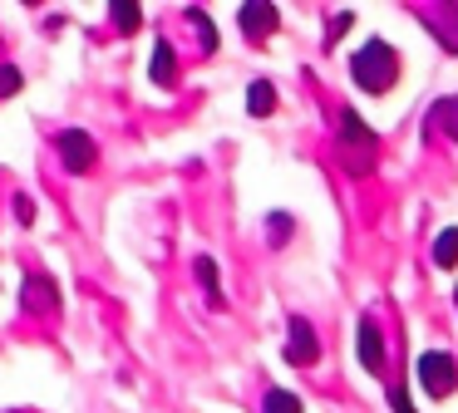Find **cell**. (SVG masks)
<instances>
[{
  "label": "cell",
  "instance_id": "cell-16",
  "mask_svg": "<svg viewBox=\"0 0 458 413\" xmlns=\"http://www.w3.org/2000/svg\"><path fill=\"white\" fill-rule=\"evenodd\" d=\"M109 15H114V25H119V35H133V30L143 25V10H139V5H129V0H123V5H114Z\"/></svg>",
  "mask_w": 458,
  "mask_h": 413
},
{
  "label": "cell",
  "instance_id": "cell-9",
  "mask_svg": "<svg viewBox=\"0 0 458 413\" xmlns=\"http://www.w3.org/2000/svg\"><path fill=\"white\" fill-rule=\"evenodd\" d=\"M360 369L365 374H379L385 369V340H379V324L375 320H360Z\"/></svg>",
  "mask_w": 458,
  "mask_h": 413
},
{
  "label": "cell",
  "instance_id": "cell-20",
  "mask_svg": "<svg viewBox=\"0 0 458 413\" xmlns=\"http://www.w3.org/2000/svg\"><path fill=\"white\" fill-rule=\"evenodd\" d=\"M15 222H21V226H30V222H35V202H30L25 192L15 197Z\"/></svg>",
  "mask_w": 458,
  "mask_h": 413
},
{
  "label": "cell",
  "instance_id": "cell-3",
  "mask_svg": "<svg viewBox=\"0 0 458 413\" xmlns=\"http://www.w3.org/2000/svg\"><path fill=\"white\" fill-rule=\"evenodd\" d=\"M419 389L428 393V399H448V393L458 389V359L448 350H428L419 354Z\"/></svg>",
  "mask_w": 458,
  "mask_h": 413
},
{
  "label": "cell",
  "instance_id": "cell-22",
  "mask_svg": "<svg viewBox=\"0 0 458 413\" xmlns=\"http://www.w3.org/2000/svg\"><path fill=\"white\" fill-rule=\"evenodd\" d=\"M454 305H458V291H454Z\"/></svg>",
  "mask_w": 458,
  "mask_h": 413
},
{
  "label": "cell",
  "instance_id": "cell-17",
  "mask_svg": "<svg viewBox=\"0 0 458 413\" xmlns=\"http://www.w3.org/2000/svg\"><path fill=\"white\" fill-rule=\"evenodd\" d=\"M188 25L198 30V39H202V55H212V49H217V35H212V20L202 15V10H188Z\"/></svg>",
  "mask_w": 458,
  "mask_h": 413
},
{
  "label": "cell",
  "instance_id": "cell-11",
  "mask_svg": "<svg viewBox=\"0 0 458 413\" xmlns=\"http://www.w3.org/2000/svg\"><path fill=\"white\" fill-rule=\"evenodd\" d=\"M148 79H153V84H163V88H168L173 79H178V59H173V45H168V39H158V49H153V59H148Z\"/></svg>",
  "mask_w": 458,
  "mask_h": 413
},
{
  "label": "cell",
  "instance_id": "cell-19",
  "mask_svg": "<svg viewBox=\"0 0 458 413\" xmlns=\"http://www.w3.org/2000/svg\"><path fill=\"white\" fill-rule=\"evenodd\" d=\"M350 25H355V10H340V15H335V20H330V35H326V39H330V45H335V39H340V35H345V30H350Z\"/></svg>",
  "mask_w": 458,
  "mask_h": 413
},
{
  "label": "cell",
  "instance_id": "cell-2",
  "mask_svg": "<svg viewBox=\"0 0 458 413\" xmlns=\"http://www.w3.org/2000/svg\"><path fill=\"white\" fill-rule=\"evenodd\" d=\"M335 153H340V163H345L350 173H360V177H365L369 167L379 163V138L369 133V123L355 114V108H345V114H340V138H335Z\"/></svg>",
  "mask_w": 458,
  "mask_h": 413
},
{
  "label": "cell",
  "instance_id": "cell-5",
  "mask_svg": "<svg viewBox=\"0 0 458 413\" xmlns=\"http://www.w3.org/2000/svg\"><path fill=\"white\" fill-rule=\"evenodd\" d=\"M55 148H60V157H64V167H70V173H94V163H99L94 138L80 133V128H64V133L55 138Z\"/></svg>",
  "mask_w": 458,
  "mask_h": 413
},
{
  "label": "cell",
  "instance_id": "cell-7",
  "mask_svg": "<svg viewBox=\"0 0 458 413\" xmlns=\"http://www.w3.org/2000/svg\"><path fill=\"white\" fill-rule=\"evenodd\" d=\"M419 20L434 30V39L448 49V55H458V5H424Z\"/></svg>",
  "mask_w": 458,
  "mask_h": 413
},
{
  "label": "cell",
  "instance_id": "cell-21",
  "mask_svg": "<svg viewBox=\"0 0 458 413\" xmlns=\"http://www.w3.org/2000/svg\"><path fill=\"white\" fill-rule=\"evenodd\" d=\"M389 409H394V413H414V403H409L404 389H389Z\"/></svg>",
  "mask_w": 458,
  "mask_h": 413
},
{
  "label": "cell",
  "instance_id": "cell-10",
  "mask_svg": "<svg viewBox=\"0 0 458 413\" xmlns=\"http://www.w3.org/2000/svg\"><path fill=\"white\" fill-rule=\"evenodd\" d=\"M428 123L438 128V133L448 138V143H458V94H448V98H438L434 108H428Z\"/></svg>",
  "mask_w": 458,
  "mask_h": 413
},
{
  "label": "cell",
  "instance_id": "cell-18",
  "mask_svg": "<svg viewBox=\"0 0 458 413\" xmlns=\"http://www.w3.org/2000/svg\"><path fill=\"white\" fill-rule=\"evenodd\" d=\"M25 88V74L15 64H0V98H11V94H21Z\"/></svg>",
  "mask_w": 458,
  "mask_h": 413
},
{
  "label": "cell",
  "instance_id": "cell-12",
  "mask_svg": "<svg viewBox=\"0 0 458 413\" xmlns=\"http://www.w3.org/2000/svg\"><path fill=\"white\" fill-rule=\"evenodd\" d=\"M271 108H276V84H271V79H251V88H247V114H251V118H267Z\"/></svg>",
  "mask_w": 458,
  "mask_h": 413
},
{
  "label": "cell",
  "instance_id": "cell-1",
  "mask_svg": "<svg viewBox=\"0 0 458 413\" xmlns=\"http://www.w3.org/2000/svg\"><path fill=\"white\" fill-rule=\"evenodd\" d=\"M350 79H355L365 94H385V88L399 79V55H394V45H385V39H369V45H360L355 59H350Z\"/></svg>",
  "mask_w": 458,
  "mask_h": 413
},
{
  "label": "cell",
  "instance_id": "cell-13",
  "mask_svg": "<svg viewBox=\"0 0 458 413\" xmlns=\"http://www.w3.org/2000/svg\"><path fill=\"white\" fill-rule=\"evenodd\" d=\"M434 266L438 271H454L458 266V226H444V232L434 236Z\"/></svg>",
  "mask_w": 458,
  "mask_h": 413
},
{
  "label": "cell",
  "instance_id": "cell-14",
  "mask_svg": "<svg viewBox=\"0 0 458 413\" xmlns=\"http://www.w3.org/2000/svg\"><path fill=\"white\" fill-rule=\"evenodd\" d=\"M192 275H198V281H202V291H208V300H212V305H222V285H217V261H212V256H198V261H192Z\"/></svg>",
  "mask_w": 458,
  "mask_h": 413
},
{
  "label": "cell",
  "instance_id": "cell-6",
  "mask_svg": "<svg viewBox=\"0 0 458 413\" xmlns=\"http://www.w3.org/2000/svg\"><path fill=\"white\" fill-rule=\"evenodd\" d=\"M21 305H25V315H60V291H55L50 275L30 271L21 285Z\"/></svg>",
  "mask_w": 458,
  "mask_h": 413
},
{
  "label": "cell",
  "instance_id": "cell-15",
  "mask_svg": "<svg viewBox=\"0 0 458 413\" xmlns=\"http://www.w3.org/2000/svg\"><path fill=\"white\" fill-rule=\"evenodd\" d=\"M261 413H301V399L291 389H267L261 399Z\"/></svg>",
  "mask_w": 458,
  "mask_h": 413
},
{
  "label": "cell",
  "instance_id": "cell-8",
  "mask_svg": "<svg viewBox=\"0 0 458 413\" xmlns=\"http://www.w3.org/2000/svg\"><path fill=\"white\" fill-rule=\"evenodd\" d=\"M237 25H242V35L257 45V39H267L271 30L281 25V10L267 5V0H257V5H242V10H237Z\"/></svg>",
  "mask_w": 458,
  "mask_h": 413
},
{
  "label": "cell",
  "instance_id": "cell-4",
  "mask_svg": "<svg viewBox=\"0 0 458 413\" xmlns=\"http://www.w3.org/2000/svg\"><path fill=\"white\" fill-rule=\"evenodd\" d=\"M281 354H286V364H296V369H310V364L320 359V340H316L306 315H291L286 320V350Z\"/></svg>",
  "mask_w": 458,
  "mask_h": 413
}]
</instances>
